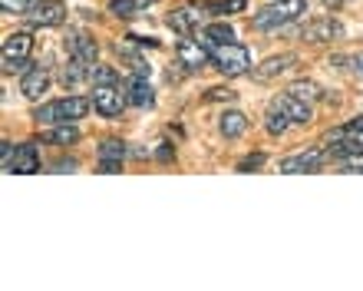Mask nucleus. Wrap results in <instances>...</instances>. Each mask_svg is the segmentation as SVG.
<instances>
[{
    "mask_svg": "<svg viewBox=\"0 0 363 291\" xmlns=\"http://www.w3.org/2000/svg\"><path fill=\"white\" fill-rule=\"evenodd\" d=\"M93 106V99L86 97H67V99H53V103H43V106L33 109V119L43 123V126H67V123H77L83 119Z\"/></svg>",
    "mask_w": 363,
    "mask_h": 291,
    "instance_id": "f257e3e1",
    "label": "nucleus"
},
{
    "mask_svg": "<svg viewBox=\"0 0 363 291\" xmlns=\"http://www.w3.org/2000/svg\"><path fill=\"white\" fill-rule=\"evenodd\" d=\"M307 13V0H274L268 7H261L255 17H251V27L255 30H277L287 27Z\"/></svg>",
    "mask_w": 363,
    "mask_h": 291,
    "instance_id": "f03ea898",
    "label": "nucleus"
},
{
    "mask_svg": "<svg viewBox=\"0 0 363 291\" xmlns=\"http://www.w3.org/2000/svg\"><path fill=\"white\" fill-rule=\"evenodd\" d=\"M30 50H33V37H30L27 30L7 33V37H4V47H0V63H4V73H27Z\"/></svg>",
    "mask_w": 363,
    "mask_h": 291,
    "instance_id": "7ed1b4c3",
    "label": "nucleus"
},
{
    "mask_svg": "<svg viewBox=\"0 0 363 291\" xmlns=\"http://www.w3.org/2000/svg\"><path fill=\"white\" fill-rule=\"evenodd\" d=\"M211 63H215V70L218 73H225V77H241V73H248L251 70V53L245 43H221V47H215V53H211Z\"/></svg>",
    "mask_w": 363,
    "mask_h": 291,
    "instance_id": "20e7f679",
    "label": "nucleus"
},
{
    "mask_svg": "<svg viewBox=\"0 0 363 291\" xmlns=\"http://www.w3.org/2000/svg\"><path fill=\"white\" fill-rule=\"evenodd\" d=\"M125 103H129V97H125V89L119 83H99V87H93V109L99 116H106V119L119 116L125 109Z\"/></svg>",
    "mask_w": 363,
    "mask_h": 291,
    "instance_id": "39448f33",
    "label": "nucleus"
},
{
    "mask_svg": "<svg viewBox=\"0 0 363 291\" xmlns=\"http://www.w3.org/2000/svg\"><path fill=\"white\" fill-rule=\"evenodd\" d=\"M175 57H179V63L189 73H199V70H205L208 67V60H211V53L205 50V43L201 40H179V47H175Z\"/></svg>",
    "mask_w": 363,
    "mask_h": 291,
    "instance_id": "423d86ee",
    "label": "nucleus"
},
{
    "mask_svg": "<svg viewBox=\"0 0 363 291\" xmlns=\"http://www.w3.org/2000/svg\"><path fill=\"white\" fill-rule=\"evenodd\" d=\"M63 43H67L69 60H79V63H86V67H96L99 47H96V40H93V37H86L83 30H69Z\"/></svg>",
    "mask_w": 363,
    "mask_h": 291,
    "instance_id": "0eeeda50",
    "label": "nucleus"
},
{
    "mask_svg": "<svg viewBox=\"0 0 363 291\" xmlns=\"http://www.w3.org/2000/svg\"><path fill=\"white\" fill-rule=\"evenodd\" d=\"M27 20L33 27H57L67 20V4L63 0H40L37 7L27 13Z\"/></svg>",
    "mask_w": 363,
    "mask_h": 291,
    "instance_id": "6e6552de",
    "label": "nucleus"
},
{
    "mask_svg": "<svg viewBox=\"0 0 363 291\" xmlns=\"http://www.w3.org/2000/svg\"><path fill=\"white\" fill-rule=\"evenodd\" d=\"M301 37L311 40V43H324V40H340V37H344V27H340V20H334V17H317V20H311V23H307Z\"/></svg>",
    "mask_w": 363,
    "mask_h": 291,
    "instance_id": "1a4fd4ad",
    "label": "nucleus"
},
{
    "mask_svg": "<svg viewBox=\"0 0 363 291\" xmlns=\"http://www.w3.org/2000/svg\"><path fill=\"white\" fill-rule=\"evenodd\" d=\"M320 165H324V153H320V149H311V153H297V155L281 159L277 169L287 172V175H294V172H314V169H320Z\"/></svg>",
    "mask_w": 363,
    "mask_h": 291,
    "instance_id": "9d476101",
    "label": "nucleus"
},
{
    "mask_svg": "<svg viewBox=\"0 0 363 291\" xmlns=\"http://www.w3.org/2000/svg\"><path fill=\"white\" fill-rule=\"evenodd\" d=\"M7 172H17V175H30V172H40V153L37 146H17L10 163L4 165Z\"/></svg>",
    "mask_w": 363,
    "mask_h": 291,
    "instance_id": "9b49d317",
    "label": "nucleus"
},
{
    "mask_svg": "<svg viewBox=\"0 0 363 291\" xmlns=\"http://www.w3.org/2000/svg\"><path fill=\"white\" fill-rule=\"evenodd\" d=\"M274 103H277V106H281V109H284L287 116H291V123H294V126H307V123L314 119V113H311V106H307V99L294 97L291 89H287V93H281V97H277Z\"/></svg>",
    "mask_w": 363,
    "mask_h": 291,
    "instance_id": "f8f14e48",
    "label": "nucleus"
},
{
    "mask_svg": "<svg viewBox=\"0 0 363 291\" xmlns=\"http://www.w3.org/2000/svg\"><path fill=\"white\" fill-rule=\"evenodd\" d=\"M47 87H50V73L43 67L27 70L23 79H20V93H23L27 99H40L43 93H47Z\"/></svg>",
    "mask_w": 363,
    "mask_h": 291,
    "instance_id": "ddd939ff",
    "label": "nucleus"
},
{
    "mask_svg": "<svg viewBox=\"0 0 363 291\" xmlns=\"http://www.w3.org/2000/svg\"><path fill=\"white\" fill-rule=\"evenodd\" d=\"M199 20H201V10L199 7H179V10H172V13H169V20H165V23H169L179 37H189L191 30L199 27Z\"/></svg>",
    "mask_w": 363,
    "mask_h": 291,
    "instance_id": "4468645a",
    "label": "nucleus"
},
{
    "mask_svg": "<svg viewBox=\"0 0 363 291\" xmlns=\"http://www.w3.org/2000/svg\"><path fill=\"white\" fill-rule=\"evenodd\" d=\"M125 97H129V103L139 106V109L152 106L155 93H152V87H149V77H133L129 79V83H125Z\"/></svg>",
    "mask_w": 363,
    "mask_h": 291,
    "instance_id": "2eb2a0df",
    "label": "nucleus"
},
{
    "mask_svg": "<svg viewBox=\"0 0 363 291\" xmlns=\"http://www.w3.org/2000/svg\"><path fill=\"white\" fill-rule=\"evenodd\" d=\"M297 63V57L294 53H281V57H271V60H264L258 70H255V77L258 79H271V77H277V73H287V70Z\"/></svg>",
    "mask_w": 363,
    "mask_h": 291,
    "instance_id": "dca6fc26",
    "label": "nucleus"
},
{
    "mask_svg": "<svg viewBox=\"0 0 363 291\" xmlns=\"http://www.w3.org/2000/svg\"><path fill=\"white\" fill-rule=\"evenodd\" d=\"M89 77H93V67L79 63V60H69V67H63V73H60V83L67 89H77L79 83H86Z\"/></svg>",
    "mask_w": 363,
    "mask_h": 291,
    "instance_id": "f3484780",
    "label": "nucleus"
},
{
    "mask_svg": "<svg viewBox=\"0 0 363 291\" xmlns=\"http://www.w3.org/2000/svg\"><path fill=\"white\" fill-rule=\"evenodd\" d=\"M218 129L225 139H238L245 129H248V119H245V113H238V109H231V113H225V116L218 119Z\"/></svg>",
    "mask_w": 363,
    "mask_h": 291,
    "instance_id": "a211bd4d",
    "label": "nucleus"
},
{
    "mask_svg": "<svg viewBox=\"0 0 363 291\" xmlns=\"http://www.w3.org/2000/svg\"><path fill=\"white\" fill-rule=\"evenodd\" d=\"M327 143H330V153H340V155L363 153V129L347 133V136H337V139H327Z\"/></svg>",
    "mask_w": 363,
    "mask_h": 291,
    "instance_id": "6ab92c4d",
    "label": "nucleus"
},
{
    "mask_svg": "<svg viewBox=\"0 0 363 291\" xmlns=\"http://www.w3.org/2000/svg\"><path fill=\"white\" fill-rule=\"evenodd\" d=\"M152 4L155 0H113V4H109V13H116V17H139V13H145Z\"/></svg>",
    "mask_w": 363,
    "mask_h": 291,
    "instance_id": "aec40b11",
    "label": "nucleus"
},
{
    "mask_svg": "<svg viewBox=\"0 0 363 291\" xmlns=\"http://www.w3.org/2000/svg\"><path fill=\"white\" fill-rule=\"evenodd\" d=\"M235 40V30L228 27V23H211V27H205V33H201V43L205 47H221V43H231Z\"/></svg>",
    "mask_w": 363,
    "mask_h": 291,
    "instance_id": "412c9836",
    "label": "nucleus"
},
{
    "mask_svg": "<svg viewBox=\"0 0 363 291\" xmlns=\"http://www.w3.org/2000/svg\"><path fill=\"white\" fill-rule=\"evenodd\" d=\"M79 139V129L73 126V123H67V126L53 129V133H43L40 136V143H50V146H73Z\"/></svg>",
    "mask_w": 363,
    "mask_h": 291,
    "instance_id": "4be33fe9",
    "label": "nucleus"
},
{
    "mask_svg": "<svg viewBox=\"0 0 363 291\" xmlns=\"http://www.w3.org/2000/svg\"><path fill=\"white\" fill-rule=\"evenodd\" d=\"M264 126H268L271 136H281V133H287V126H291V116L274 103V106L268 109V123H264Z\"/></svg>",
    "mask_w": 363,
    "mask_h": 291,
    "instance_id": "5701e85b",
    "label": "nucleus"
},
{
    "mask_svg": "<svg viewBox=\"0 0 363 291\" xmlns=\"http://www.w3.org/2000/svg\"><path fill=\"white\" fill-rule=\"evenodd\" d=\"M123 155H125V143H119V139H106L99 146V163H123Z\"/></svg>",
    "mask_w": 363,
    "mask_h": 291,
    "instance_id": "b1692460",
    "label": "nucleus"
},
{
    "mask_svg": "<svg viewBox=\"0 0 363 291\" xmlns=\"http://www.w3.org/2000/svg\"><path fill=\"white\" fill-rule=\"evenodd\" d=\"M291 93H294V97H301V99H307V103L324 97V89L317 87V83H311V79H297L294 87H291Z\"/></svg>",
    "mask_w": 363,
    "mask_h": 291,
    "instance_id": "393cba45",
    "label": "nucleus"
},
{
    "mask_svg": "<svg viewBox=\"0 0 363 291\" xmlns=\"http://www.w3.org/2000/svg\"><path fill=\"white\" fill-rule=\"evenodd\" d=\"M37 4H40V0H0L4 13H20V17H27V13L37 7Z\"/></svg>",
    "mask_w": 363,
    "mask_h": 291,
    "instance_id": "a878e982",
    "label": "nucleus"
},
{
    "mask_svg": "<svg viewBox=\"0 0 363 291\" xmlns=\"http://www.w3.org/2000/svg\"><path fill=\"white\" fill-rule=\"evenodd\" d=\"M205 10L208 13H238V10H245V0H215Z\"/></svg>",
    "mask_w": 363,
    "mask_h": 291,
    "instance_id": "bb28decb",
    "label": "nucleus"
},
{
    "mask_svg": "<svg viewBox=\"0 0 363 291\" xmlns=\"http://www.w3.org/2000/svg\"><path fill=\"white\" fill-rule=\"evenodd\" d=\"M93 87H99V83H119V73H116L113 67H93Z\"/></svg>",
    "mask_w": 363,
    "mask_h": 291,
    "instance_id": "cd10ccee",
    "label": "nucleus"
},
{
    "mask_svg": "<svg viewBox=\"0 0 363 291\" xmlns=\"http://www.w3.org/2000/svg\"><path fill=\"white\" fill-rule=\"evenodd\" d=\"M264 165V153H255V155H245L238 163V172H251V169H261Z\"/></svg>",
    "mask_w": 363,
    "mask_h": 291,
    "instance_id": "c85d7f7f",
    "label": "nucleus"
},
{
    "mask_svg": "<svg viewBox=\"0 0 363 291\" xmlns=\"http://www.w3.org/2000/svg\"><path fill=\"white\" fill-rule=\"evenodd\" d=\"M340 172H363V153L347 155V163L340 165Z\"/></svg>",
    "mask_w": 363,
    "mask_h": 291,
    "instance_id": "c756f323",
    "label": "nucleus"
},
{
    "mask_svg": "<svg viewBox=\"0 0 363 291\" xmlns=\"http://www.w3.org/2000/svg\"><path fill=\"white\" fill-rule=\"evenodd\" d=\"M238 97V93H235V89H228V87H215V89H208V93H205V99H225V103H228V99H235Z\"/></svg>",
    "mask_w": 363,
    "mask_h": 291,
    "instance_id": "7c9ffc66",
    "label": "nucleus"
},
{
    "mask_svg": "<svg viewBox=\"0 0 363 291\" xmlns=\"http://www.w3.org/2000/svg\"><path fill=\"white\" fill-rule=\"evenodd\" d=\"M10 155H13V146H10L7 139H4V143H0V163L7 165V163H10Z\"/></svg>",
    "mask_w": 363,
    "mask_h": 291,
    "instance_id": "2f4dec72",
    "label": "nucleus"
},
{
    "mask_svg": "<svg viewBox=\"0 0 363 291\" xmlns=\"http://www.w3.org/2000/svg\"><path fill=\"white\" fill-rule=\"evenodd\" d=\"M53 169H57V172H69V169H77V163H73V159H57Z\"/></svg>",
    "mask_w": 363,
    "mask_h": 291,
    "instance_id": "473e14b6",
    "label": "nucleus"
},
{
    "mask_svg": "<svg viewBox=\"0 0 363 291\" xmlns=\"http://www.w3.org/2000/svg\"><path fill=\"white\" fill-rule=\"evenodd\" d=\"M119 169H123V163H99V172H106V175L119 172Z\"/></svg>",
    "mask_w": 363,
    "mask_h": 291,
    "instance_id": "72a5a7b5",
    "label": "nucleus"
},
{
    "mask_svg": "<svg viewBox=\"0 0 363 291\" xmlns=\"http://www.w3.org/2000/svg\"><path fill=\"white\" fill-rule=\"evenodd\" d=\"M324 4H327V7H344L347 0H324Z\"/></svg>",
    "mask_w": 363,
    "mask_h": 291,
    "instance_id": "f704fd0d",
    "label": "nucleus"
},
{
    "mask_svg": "<svg viewBox=\"0 0 363 291\" xmlns=\"http://www.w3.org/2000/svg\"><path fill=\"white\" fill-rule=\"evenodd\" d=\"M354 70H360V77H363V57H354Z\"/></svg>",
    "mask_w": 363,
    "mask_h": 291,
    "instance_id": "c9c22d12",
    "label": "nucleus"
}]
</instances>
